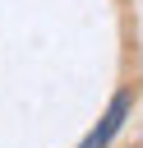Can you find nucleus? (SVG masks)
Instances as JSON below:
<instances>
[{"label":"nucleus","instance_id":"obj_1","mask_svg":"<svg viewBox=\"0 0 143 148\" xmlns=\"http://www.w3.org/2000/svg\"><path fill=\"white\" fill-rule=\"evenodd\" d=\"M125 116H129V92H115V97H111V106H106V116H101V125H97V130H92L78 148H106V143L120 134Z\"/></svg>","mask_w":143,"mask_h":148}]
</instances>
